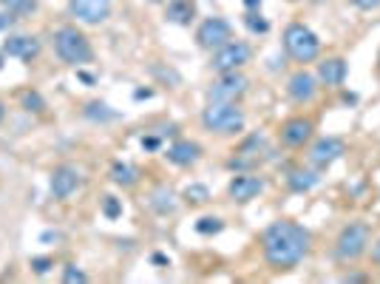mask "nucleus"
Returning a JSON list of instances; mask_svg holds the SVG:
<instances>
[{
  "label": "nucleus",
  "instance_id": "f8f14e48",
  "mask_svg": "<svg viewBox=\"0 0 380 284\" xmlns=\"http://www.w3.org/2000/svg\"><path fill=\"white\" fill-rule=\"evenodd\" d=\"M68 14L77 17L80 23L100 26L111 14V0H71L68 3Z\"/></svg>",
  "mask_w": 380,
  "mask_h": 284
},
{
  "label": "nucleus",
  "instance_id": "412c9836",
  "mask_svg": "<svg viewBox=\"0 0 380 284\" xmlns=\"http://www.w3.org/2000/svg\"><path fill=\"white\" fill-rule=\"evenodd\" d=\"M193 3L190 0H171L168 3V9H165V17L171 20V23H179V26H185L193 20Z\"/></svg>",
  "mask_w": 380,
  "mask_h": 284
},
{
  "label": "nucleus",
  "instance_id": "7c9ffc66",
  "mask_svg": "<svg viewBox=\"0 0 380 284\" xmlns=\"http://www.w3.org/2000/svg\"><path fill=\"white\" fill-rule=\"evenodd\" d=\"M31 265H34V270H37V273H46V270H48V265H51V262H48V259H34V262H31Z\"/></svg>",
  "mask_w": 380,
  "mask_h": 284
},
{
  "label": "nucleus",
  "instance_id": "2f4dec72",
  "mask_svg": "<svg viewBox=\"0 0 380 284\" xmlns=\"http://www.w3.org/2000/svg\"><path fill=\"white\" fill-rule=\"evenodd\" d=\"M11 11H0V28H6V26H11Z\"/></svg>",
  "mask_w": 380,
  "mask_h": 284
},
{
  "label": "nucleus",
  "instance_id": "473e14b6",
  "mask_svg": "<svg viewBox=\"0 0 380 284\" xmlns=\"http://www.w3.org/2000/svg\"><path fill=\"white\" fill-rule=\"evenodd\" d=\"M372 262H375V265L380 268V239L375 242V245H372Z\"/></svg>",
  "mask_w": 380,
  "mask_h": 284
},
{
  "label": "nucleus",
  "instance_id": "a211bd4d",
  "mask_svg": "<svg viewBox=\"0 0 380 284\" xmlns=\"http://www.w3.org/2000/svg\"><path fill=\"white\" fill-rule=\"evenodd\" d=\"M318 182H321V177H318V171H312V168H295V171H290V177H287V185H290L292 194H307V191H312Z\"/></svg>",
  "mask_w": 380,
  "mask_h": 284
},
{
  "label": "nucleus",
  "instance_id": "c85d7f7f",
  "mask_svg": "<svg viewBox=\"0 0 380 284\" xmlns=\"http://www.w3.org/2000/svg\"><path fill=\"white\" fill-rule=\"evenodd\" d=\"M23 108H26V111H43L46 105H43V97H40V94L26 91V94H23Z\"/></svg>",
  "mask_w": 380,
  "mask_h": 284
},
{
  "label": "nucleus",
  "instance_id": "c756f323",
  "mask_svg": "<svg viewBox=\"0 0 380 284\" xmlns=\"http://www.w3.org/2000/svg\"><path fill=\"white\" fill-rule=\"evenodd\" d=\"M355 9H361V11H375L380 9V0H349Z\"/></svg>",
  "mask_w": 380,
  "mask_h": 284
},
{
  "label": "nucleus",
  "instance_id": "9b49d317",
  "mask_svg": "<svg viewBox=\"0 0 380 284\" xmlns=\"http://www.w3.org/2000/svg\"><path fill=\"white\" fill-rule=\"evenodd\" d=\"M315 94H318V77H315V74H310L307 68L290 74V80H287V97H290L295 105L312 102Z\"/></svg>",
  "mask_w": 380,
  "mask_h": 284
},
{
  "label": "nucleus",
  "instance_id": "0eeeda50",
  "mask_svg": "<svg viewBox=\"0 0 380 284\" xmlns=\"http://www.w3.org/2000/svg\"><path fill=\"white\" fill-rule=\"evenodd\" d=\"M344 154H347V142H344L341 137H321V140H315V142L310 145L307 159H310V165H312L315 171H327V168L335 165Z\"/></svg>",
  "mask_w": 380,
  "mask_h": 284
},
{
  "label": "nucleus",
  "instance_id": "aec40b11",
  "mask_svg": "<svg viewBox=\"0 0 380 284\" xmlns=\"http://www.w3.org/2000/svg\"><path fill=\"white\" fill-rule=\"evenodd\" d=\"M111 179L117 185H122V188H134L139 182V171L134 165H128V162H114L111 165Z\"/></svg>",
  "mask_w": 380,
  "mask_h": 284
},
{
  "label": "nucleus",
  "instance_id": "2eb2a0df",
  "mask_svg": "<svg viewBox=\"0 0 380 284\" xmlns=\"http://www.w3.org/2000/svg\"><path fill=\"white\" fill-rule=\"evenodd\" d=\"M347 74H349V65H347L344 57H327V60L318 63V74L315 77H318V83H324L329 88H338V85H344Z\"/></svg>",
  "mask_w": 380,
  "mask_h": 284
},
{
  "label": "nucleus",
  "instance_id": "4be33fe9",
  "mask_svg": "<svg viewBox=\"0 0 380 284\" xmlns=\"http://www.w3.org/2000/svg\"><path fill=\"white\" fill-rule=\"evenodd\" d=\"M85 117L94 120V122H111V120H117L120 114L111 111L105 102H88V105H85Z\"/></svg>",
  "mask_w": 380,
  "mask_h": 284
},
{
  "label": "nucleus",
  "instance_id": "e433bc0d",
  "mask_svg": "<svg viewBox=\"0 0 380 284\" xmlns=\"http://www.w3.org/2000/svg\"><path fill=\"white\" fill-rule=\"evenodd\" d=\"M148 3H165V0H148Z\"/></svg>",
  "mask_w": 380,
  "mask_h": 284
},
{
  "label": "nucleus",
  "instance_id": "4468645a",
  "mask_svg": "<svg viewBox=\"0 0 380 284\" xmlns=\"http://www.w3.org/2000/svg\"><path fill=\"white\" fill-rule=\"evenodd\" d=\"M80 185H83V177H80V171L74 165L54 168V174H51V196L54 199H68Z\"/></svg>",
  "mask_w": 380,
  "mask_h": 284
},
{
  "label": "nucleus",
  "instance_id": "f257e3e1",
  "mask_svg": "<svg viewBox=\"0 0 380 284\" xmlns=\"http://www.w3.org/2000/svg\"><path fill=\"white\" fill-rule=\"evenodd\" d=\"M310 248H312V233L304 225L290 219H278L261 233L264 262L281 273L298 268L310 256Z\"/></svg>",
  "mask_w": 380,
  "mask_h": 284
},
{
  "label": "nucleus",
  "instance_id": "39448f33",
  "mask_svg": "<svg viewBox=\"0 0 380 284\" xmlns=\"http://www.w3.org/2000/svg\"><path fill=\"white\" fill-rule=\"evenodd\" d=\"M284 51L295 60V63H312L321 54V37L304 26V23H290L284 28Z\"/></svg>",
  "mask_w": 380,
  "mask_h": 284
},
{
  "label": "nucleus",
  "instance_id": "dca6fc26",
  "mask_svg": "<svg viewBox=\"0 0 380 284\" xmlns=\"http://www.w3.org/2000/svg\"><path fill=\"white\" fill-rule=\"evenodd\" d=\"M165 157H168V162H174V165H179V168H190V165H196V162L201 159V145L193 142V140H176V142L165 151Z\"/></svg>",
  "mask_w": 380,
  "mask_h": 284
},
{
  "label": "nucleus",
  "instance_id": "7ed1b4c3",
  "mask_svg": "<svg viewBox=\"0 0 380 284\" xmlns=\"http://www.w3.org/2000/svg\"><path fill=\"white\" fill-rule=\"evenodd\" d=\"M54 51L65 65H83L94 57L88 37L77 26H60L54 31Z\"/></svg>",
  "mask_w": 380,
  "mask_h": 284
},
{
  "label": "nucleus",
  "instance_id": "a878e982",
  "mask_svg": "<svg viewBox=\"0 0 380 284\" xmlns=\"http://www.w3.org/2000/svg\"><path fill=\"white\" fill-rule=\"evenodd\" d=\"M244 23H247L250 31H258V34H267V31H270V23H267L261 14H255V11H250V14L244 17Z\"/></svg>",
  "mask_w": 380,
  "mask_h": 284
},
{
  "label": "nucleus",
  "instance_id": "9d476101",
  "mask_svg": "<svg viewBox=\"0 0 380 284\" xmlns=\"http://www.w3.org/2000/svg\"><path fill=\"white\" fill-rule=\"evenodd\" d=\"M278 137L287 148H304L315 137V122L310 117H290L287 122H281Z\"/></svg>",
  "mask_w": 380,
  "mask_h": 284
},
{
  "label": "nucleus",
  "instance_id": "393cba45",
  "mask_svg": "<svg viewBox=\"0 0 380 284\" xmlns=\"http://www.w3.org/2000/svg\"><path fill=\"white\" fill-rule=\"evenodd\" d=\"M3 3V9L6 11H11V14H23V11H34V0H0Z\"/></svg>",
  "mask_w": 380,
  "mask_h": 284
},
{
  "label": "nucleus",
  "instance_id": "bb28decb",
  "mask_svg": "<svg viewBox=\"0 0 380 284\" xmlns=\"http://www.w3.org/2000/svg\"><path fill=\"white\" fill-rule=\"evenodd\" d=\"M102 214H105L108 219H117V216H122V205H120V199H114V196H105V199H102Z\"/></svg>",
  "mask_w": 380,
  "mask_h": 284
},
{
  "label": "nucleus",
  "instance_id": "423d86ee",
  "mask_svg": "<svg viewBox=\"0 0 380 284\" xmlns=\"http://www.w3.org/2000/svg\"><path fill=\"white\" fill-rule=\"evenodd\" d=\"M253 57V48L244 43V40H230L224 46H218L213 51V60H210V68L216 74H227V71H238L241 65H247Z\"/></svg>",
  "mask_w": 380,
  "mask_h": 284
},
{
  "label": "nucleus",
  "instance_id": "72a5a7b5",
  "mask_svg": "<svg viewBox=\"0 0 380 284\" xmlns=\"http://www.w3.org/2000/svg\"><path fill=\"white\" fill-rule=\"evenodd\" d=\"M366 276H355V273H347V276H341V282H364Z\"/></svg>",
  "mask_w": 380,
  "mask_h": 284
},
{
  "label": "nucleus",
  "instance_id": "5701e85b",
  "mask_svg": "<svg viewBox=\"0 0 380 284\" xmlns=\"http://www.w3.org/2000/svg\"><path fill=\"white\" fill-rule=\"evenodd\" d=\"M182 196H185V202H190V205H204V202H210V191H207L204 185H188Z\"/></svg>",
  "mask_w": 380,
  "mask_h": 284
},
{
  "label": "nucleus",
  "instance_id": "cd10ccee",
  "mask_svg": "<svg viewBox=\"0 0 380 284\" xmlns=\"http://www.w3.org/2000/svg\"><path fill=\"white\" fill-rule=\"evenodd\" d=\"M63 282H65V284H74V282L83 284V282H88V276H85V273H83L77 265H68V268L63 270Z\"/></svg>",
  "mask_w": 380,
  "mask_h": 284
},
{
  "label": "nucleus",
  "instance_id": "1a4fd4ad",
  "mask_svg": "<svg viewBox=\"0 0 380 284\" xmlns=\"http://www.w3.org/2000/svg\"><path fill=\"white\" fill-rule=\"evenodd\" d=\"M230 40H233V28H230V23H227L224 17H207V20L196 28V43H199L201 48L216 51L218 46H224V43H230Z\"/></svg>",
  "mask_w": 380,
  "mask_h": 284
},
{
  "label": "nucleus",
  "instance_id": "b1692460",
  "mask_svg": "<svg viewBox=\"0 0 380 284\" xmlns=\"http://www.w3.org/2000/svg\"><path fill=\"white\" fill-rule=\"evenodd\" d=\"M224 225H221V219H216V216H201L199 222H196V231L201 233V236H210V233H218Z\"/></svg>",
  "mask_w": 380,
  "mask_h": 284
},
{
  "label": "nucleus",
  "instance_id": "f03ea898",
  "mask_svg": "<svg viewBox=\"0 0 380 284\" xmlns=\"http://www.w3.org/2000/svg\"><path fill=\"white\" fill-rule=\"evenodd\" d=\"M369 242H372V231L366 222H349L341 228V233L335 236V259L341 265H352L358 259L366 256L369 251Z\"/></svg>",
  "mask_w": 380,
  "mask_h": 284
},
{
  "label": "nucleus",
  "instance_id": "f3484780",
  "mask_svg": "<svg viewBox=\"0 0 380 284\" xmlns=\"http://www.w3.org/2000/svg\"><path fill=\"white\" fill-rule=\"evenodd\" d=\"M3 51H6L9 57L31 60V57L40 51V43H37V37H26V34H20V37H9V40L3 43Z\"/></svg>",
  "mask_w": 380,
  "mask_h": 284
},
{
  "label": "nucleus",
  "instance_id": "ddd939ff",
  "mask_svg": "<svg viewBox=\"0 0 380 284\" xmlns=\"http://www.w3.org/2000/svg\"><path fill=\"white\" fill-rule=\"evenodd\" d=\"M264 188H267V179L264 177H258V174H238V177L230 179L227 194H230L233 202H250L258 194H264Z\"/></svg>",
  "mask_w": 380,
  "mask_h": 284
},
{
  "label": "nucleus",
  "instance_id": "f704fd0d",
  "mask_svg": "<svg viewBox=\"0 0 380 284\" xmlns=\"http://www.w3.org/2000/svg\"><path fill=\"white\" fill-rule=\"evenodd\" d=\"M244 3H247L250 9H255V6H261V0H244Z\"/></svg>",
  "mask_w": 380,
  "mask_h": 284
},
{
  "label": "nucleus",
  "instance_id": "c9c22d12",
  "mask_svg": "<svg viewBox=\"0 0 380 284\" xmlns=\"http://www.w3.org/2000/svg\"><path fill=\"white\" fill-rule=\"evenodd\" d=\"M3 117H6V105L0 102V120H3Z\"/></svg>",
  "mask_w": 380,
  "mask_h": 284
},
{
  "label": "nucleus",
  "instance_id": "20e7f679",
  "mask_svg": "<svg viewBox=\"0 0 380 284\" xmlns=\"http://www.w3.org/2000/svg\"><path fill=\"white\" fill-rule=\"evenodd\" d=\"M201 125L210 134H238L244 128V111L236 102L210 100L207 108L201 111Z\"/></svg>",
  "mask_w": 380,
  "mask_h": 284
},
{
  "label": "nucleus",
  "instance_id": "6e6552de",
  "mask_svg": "<svg viewBox=\"0 0 380 284\" xmlns=\"http://www.w3.org/2000/svg\"><path fill=\"white\" fill-rule=\"evenodd\" d=\"M250 88V80L241 71H227L218 74V80L207 88V100H221V102H236L238 97H244Z\"/></svg>",
  "mask_w": 380,
  "mask_h": 284
},
{
  "label": "nucleus",
  "instance_id": "6ab92c4d",
  "mask_svg": "<svg viewBox=\"0 0 380 284\" xmlns=\"http://www.w3.org/2000/svg\"><path fill=\"white\" fill-rule=\"evenodd\" d=\"M148 205L157 211V214H162V216H168V214H174L176 211V194L171 191V188H157L154 194H151V199H148Z\"/></svg>",
  "mask_w": 380,
  "mask_h": 284
}]
</instances>
